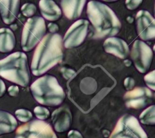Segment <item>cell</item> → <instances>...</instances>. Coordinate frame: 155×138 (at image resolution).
Here are the masks:
<instances>
[{"instance_id":"cell-35","label":"cell","mask_w":155,"mask_h":138,"mask_svg":"<svg viewBox=\"0 0 155 138\" xmlns=\"http://www.w3.org/2000/svg\"><path fill=\"white\" fill-rule=\"evenodd\" d=\"M153 51H154V52L155 53V44H154V45L153 46Z\"/></svg>"},{"instance_id":"cell-9","label":"cell","mask_w":155,"mask_h":138,"mask_svg":"<svg viewBox=\"0 0 155 138\" xmlns=\"http://www.w3.org/2000/svg\"><path fill=\"white\" fill-rule=\"evenodd\" d=\"M131 57L136 69L140 73H145L151 67L153 53L151 48L146 43L136 40L132 47Z\"/></svg>"},{"instance_id":"cell-22","label":"cell","mask_w":155,"mask_h":138,"mask_svg":"<svg viewBox=\"0 0 155 138\" xmlns=\"http://www.w3.org/2000/svg\"><path fill=\"white\" fill-rule=\"evenodd\" d=\"M33 111L36 117L40 120H45L50 116L49 110L47 108L41 106L36 107Z\"/></svg>"},{"instance_id":"cell-25","label":"cell","mask_w":155,"mask_h":138,"mask_svg":"<svg viewBox=\"0 0 155 138\" xmlns=\"http://www.w3.org/2000/svg\"><path fill=\"white\" fill-rule=\"evenodd\" d=\"M143 0H126L125 5L128 10H133L138 8L142 4Z\"/></svg>"},{"instance_id":"cell-24","label":"cell","mask_w":155,"mask_h":138,"mask_svg":"<svg viewBox=\"0 0 155 138\" xmlns=\"http://www.w3.org/2000/svg\"><path fill=\"white\" fill-rule=\"evenodd\" d=\"M144 81L148 87L155 91V70L149 72L144 76Z\"/></svg>"},{"instance_id":"cell-15","label":"cell","mask_w":155,"mask_h":138,"mask_svg":"<svg viewBox=\"0 0 155 138\" xmlns=\"http://www.w3.org/2000/svg\"><path fill=\"white\" fill-rule=\"evenodd\" d=\"M20 0H0V13L3 22L12 24L18 16Z\"/></svg>"},{"instance_id":"cell-14","label":"cell","mask_w":155,"mask_h":138,"mask_svg":"<svg viewBox=\"0 0 155 138\" xmlns=\"http://www.w3.org/2000/svg\"><path fill=\"white\" fill-rule=\"evenodd\" d=\"M105 51L119 58L125 59L129 54V47L127 42L123 39L111 37L107 38L104 43Z\"/></svg>"},{"instance_id":"cell-18","label":"cell","mask_w":155,"mask_h":138,"mask_svg":"<svg viewBox=\"0 0 155 138\" xmlns=\"http://www.w3.org/2000/svg\"><path fill=\"white\" fill-rule=\"evenodd\" d=\"M16 45L15 36L8 28H0V52L8 53L12 51Z\"/></svg>"},{"instance_id":"cell-19","label":"cell","mask_w":155,"mask_h":138,"mask_svg":"<svg viewBox=\"0 0 155 138\" xmlns=\"http://www.w3.org/2000/svg\"><path fill=\"white\" fill-rule=\"evenodd\" d=\"M17 126V120L12 114L0 110V136L13 132Z\"/></svg>"},{"instance_id":"cell-34","label":"cell","mask_w":155,"mask_h":138,"mask_svg":"<svg viewBox=\"0 0 155 138\" xmlns=\"http://www.w3.org/2000/svg\"><path fill=\"white\" fill-rule=\"evenodd\" d=\"M154 17H155V4H154Z\"/></svg>"},{"instance_id":"cell-21","label":"cell","mask_w":155,"mask_h":138,"mask_svg":"<svg viewBox=\"0 0 155 138\" xmlns=\"http://www.w3.org/2000/svg\"><path fill=\"white\" fill-rule=\"evenodd\" d=\"M15 116L16 118L22 122H28L32 118L31 113L25 109H18L15 111Z\"/></svg>"},{"instance_id":"cell-8","label":"cell","mask_w":155,"mask_h":138,"mask_svg":"<svg viewBox=\"0 0 155 138\" xmlns=\"http://www.w3.org/2000/svg\"><path fill=\"white\" fill-rule=\"evenodd\" d=\"M15 138H58L51 126L47 122L34 120L20 126Z\"/></svg>"},{"instance_id":"cell-28","label":"cell","mask_w":155,"mask_h":138,"mask_svg":"<svg viewBox=\"0 0 155 138\" xmlns=\"http://www.w3.org/2000/svg\"><path fill=\"white\" fill-rule=\"evenodd\" d=\"M19 88L16 85H12L8 88V93L11 96H16L19 93Z\"/></svg>"},{"instance_id":"cell-11","label":"cell","mask_w":155,"mask_h":138,"mask_svg":"<svg viewBox=\"0 0 155 138\" xmlns=\"http://www.w3.org/2000/svg\"><path fill=\"white\" fill-rule=\"evenodd\" d=\"M153 94L147 87H136L128 91L124 96L127 107L135 110L145 108L153 101Z\"/></svg>"},{"instance_id":"cell-10","label":"cell","mask_w":155,"mask_h":138,"mask_svg":"<svg viewBox=\"0 0 155 138\" xmlns=\"http://www.w3.org/2000/svg\"><path fill=\"white\" fill-rule=\"evenodd\" d=\"M89 22L79 19L74 22L67 31L63 43L66 48H73L81 45L84 41L88 30Z\"/></svg>"},{"instance_id":"cell-32","label":"cell","mask_w":155,"mask_h":138,"mask_svg":"<svg viewBox=\"0 0 155 138\" xmlns=\"http://www.w3.org/2000/svg\"><path fill=\"white\" fill-rule=\"evenodd\" d=\"M124 64H125V65L127 67H129V66L131 65V61H129V60H125V61H124Z\"/></svg>"},{"instance_id":"cell-33","label":"cell","mask_w":155,"mask_h":138,"mask_svg":"<svg viewBox=\"0 0 155 138\" xmlns=\"http://www.w3.org/2000/svg\"><path fill=\"white\" fill-rule=\"evenodd\" d=\"M104 1H105V2H115V1H117V0H102Z\"/></svg>"},{"instance_id":"cell-31","label":"cell","mask_w":155,"mask_h":138,"mask_svg":"<svg viewBox=\"0 0 155 138\" xmlns=\"http://www.w3.org/2000/svg\"><path fill=\"white\" fill-rule=\"evenodd\" d=\"M5 93V85L3 80L0 79V97H2Z\"/></svg>"},{"instance_id":"cell-5","label":"cell","mask_w":155,"mask_h":138,"mask_svg":"<svg viewBox=\"0 0 155 138\" xmlns=\"http://www.w3.org/2000/svg\"><path fill=\"white\" fill-rule=\"evenodd\" d=\"M0 76L22 87H27L31 76L26 54L17 51L0 60Z\"/></svg>"},{"instance_id":"cell-29","label":"cell","mask_w":155,"mask_h":138,"mask_svg":"<svg viewBox=\"0 0 155 138\" xmlns=\"http://www.w3.org/2000/svg\"><path fill=\"white\" fill-rule=\"evenodd\" d=\"M68 138H83L82 134L77 130H70L67 135Z\"/></svg>"},{"instance_id":"cell-3","label":"cell","mask_w":155,"mask_h":138,"mask_svg":"<svg viewBox=\"0 0 155 138\" xmlns=\"http://www.w3.org/2000/svg\"><path fill=\"white\" fill-rule=\"evenodd\" d=\"M87 13L98 37L113 36L119 32L121 24L114 12L107 5L91 1L87 4Z\"/></svg>"},{"instance_id":"cell-6","label":"cell","mask_w":155,"mask_h":138,"mask_svg":"<svg viewBox=\"0 0 155 138\" xmlns=\"http://www.w3.org/2000/svg\"><path fill=\"white\" fill-rule=\"evenodd\" d=\"M46 31L45 21L40 16L29 18L22 33L21 47L25 51L32 50L42 39Z\"/></svg>"},{"instance_id":"cell-30","label":"cell","mask_w":155,"mask_h":138,"mask_svg":"<svg viewBox=\"0 0 155 138\" xmlns=\"http://www.w3.org/2000/svg\"><path fill=\"white\" fill-rule=\"evenodd\" d=\"M48 28L50 32H51V33H56L59 30V27L56 24L49 23L48 24Z\"/></svg>"},{"instance_id":"cell-13","label":"cell","mask_w":155,"mask_h":138,"mask_svg":"<svg viewBox=\"0 0 155 138\" xmlns=\"http://www.w3.org/2000/svg\"><path fill=\"white\" fill-rule=\"evenodd\" d=\"M51 120L56 131L63 133L71 126L72 115L70 109L63 106L56 109L51 114Z\"/></svg>"},{"instance_id":"cell-12","label":"cell","mask_w":155,"mask_h":138,"mask_svg":"<svg viewBox=\"0 0 155 138\" xmlns=\"http://www.w3.org/2000/svg\"><path fill=\"white\" fill-rule=\"evenodd\" d=\"M137 34L143 41L155 39V19L147 10H140L136 16Z\"/></svg>"},{"instance_id":"cell-27","label":"cell","mask_w":155,"mask_h":138,"mask_svg":"<svg viewBox=\"0 0 155 138\" xmlns=\"http://www.w3.org/2000/svg\"><path fill=\"white\" fill-rule=\"evenodd\" d=\"M124 85L126 90L128 91H130L132 90L134 87V85H135L134 80L131 77H127L124 80Z\"/></svg>"},{"instance_id":"cell-23","label":"cell","mask_w":155,"mask_h":138,"mask_svg":"<svg viewBox=\"0 0 155 138\" xmlns=\"http://www.w3.org/2000/svg\"><path fill=\"white\" fill-rule=\"evenodd\" d=\"M21 12L26 17H31L33 16L36 12V6L30 3H26L24 4L21 7Z\"/></svg>"},{"instance_id":"cell-26","label":"cell","mask_w":155,"mask_h":138,"mask_svg":"<svg viewBox=\"0 0 155 138\" xmlns=\"http://www.w3.org/2000/svg\"><path fill=\"white\" fill-rule=\"evenodd\" d=\"M61 72L64 77L67 80L70 79L76 74V72L73 70L65 67L62 68L61 69Z\"/></svg>"},{"instance_id":"cell-1","label":"cell","mask_w":155,"mask_h":138,"mask_svg":"<svg viewBox=\"0 0 155 138\" xmlns=\"http://www.w3.org/2000/svg\"><path fill=\"white\" fill-rule=\"evenodd\" d=\"M116 83L102 66L87 64L68 82L69 97L80 110L87 113L114 87Z\"/></svg>"},{"instance_id":"cell-16","label":"cell","mask_w":155,"mask_h":138,"mask_svg":"<svg viewBox=\"0 0 155 138\" xmlns=\"http://www.w3.org/2000/svg\"><path fill=\"white\" fill-rule=\"evenodd\" d=\"M87 0H61V5L65 16L69 19L78 18Z\"/></svg>"},{"instance_id":"cell-20","label":"cell","mask_w":155,"mask_h":138,"mask_svg":"<svg viewBox=\"0 0 155 138\" xmlns=\"http://www.w3.org/2000/svg\"><path fill=\"white\" fill-rule=\"evenodd\" d=\"M139 120L143 125H155V105L145 109L139 116Z\"/></svg>"},{"instance_id":"cell-7","label":"cell","mask_w":155,"mask_h":138,"mask_svg":"<svg viewBox=\"0 0 155 138\" xmlns=\"http://www.w3.org/2000/svg\"><path fill=\"white\" fill-rule=\"evenodd\" d=\"M109 138H148L134 116L125 114L117 120Z\"/></svg>"},{"instance_id":"cell-4","label":"cell","mask_w":155,"mask_h":138,"mask_svg":"<svg viewBox=\"0 0 155 138\" xmlns=\"http://www.w3.org/2000/svg\"><path fill=\"white\" fill-rule=\"evenodd\" d=\"M35 99L40 104L56 107L65 99V94L57 79L51 75H45L36 79L30 86Z\"/></svg>"},{"instance_id":"cell-2","label":"cell","mask_w":155,"mask_h":138,"mask_svg":"<svg viewBox=\"0 0 155 138\" xmlns=\"http://www.w3.org/2000/svg\"><path fill=\"white\" fill-rule=\"evenodd\" d=\"M63 58L62 39L56 33L45 36L33 54L31 70L35 76H41L52 68Z\"/></svg>"},{"instance_id":"cell-17","label":"cell","mask_w":155,"mask_h":138,"mask_svg":"<svg viewBox=\"0 0 155 138\" xmlns=\"http://www.w3.org/2000/svg\"><path fill=\"white\" fill-rule=\"evenodd\" d=\"M39 6L42 15L47 20L55 21L61 17V10L53 0H40Z\"/></svg>"}]
</instances>
